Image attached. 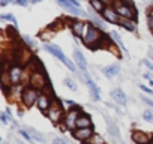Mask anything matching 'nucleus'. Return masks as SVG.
Returning <instances> with one entry per match:
<instances>
[{
    "label": "nucleus",
    "mask_w": 153,
    "mask_h": 144,
    "mask_svg": "<svg viewBox=\"0 0 153 144\" xmlns=\"http://www.w3.org/2000/svg\"><path fill=\"white\" fill-rule=\"evenodd\" d=\"M81 41H83V44H84L87 48H90V50H98V48L102 47V44H105V42L108 41V38L104 35V32H102L99 27H96V26H93V24H89V26H87V30H86V33H84V38H83Z\"/></svg>",
    "instance_id": "obj_1"
},
{
    "label": "nucleus",
    "mask_w": 153,
    "mask_h": 144,
    "mask_svg": "<svg viewBox=\"0 0 153 144\" xmlns=\"http://www.w3.org/2000/svg\"><path fill=\"white\" fill-rule=\"evenodd\" d=\"M116 9V12L120 15V18H125V20H134L137 21V17H138V12L135 9L134 5H131L126 0H113L111 3Z\"/></svg>",
    "instance_id": "obj_2"
},
{
    "label": "nucleus",
    "mask_w": 153,
    "mask_h": 144,
    "mask_svg": "<svg viewBox=\"0 0 153 144\" xmlns=\"http://www.w3.org/2000/svg\"><path fill=\"white\" fill-rule=\"evenodd\" d=\"M39 95L41 92L32 86H24L21 89V98H20V102L26 107V108H32L33 105L38 104V99H39Z\"/></svg>",
    "instance_id": "obj_3"
},
{
    "label": "nucleus",
    "mask_w": 153,
    "mask_h": 144,
    "mask_svg": "<svg viewBox=\"0 0 153 144\" xmlns=\"http://www.w3.org/2000/svg\"><path fill=\"white\" fill-rule=\"evenodd\" d=\"M44 48H45L48 53H51L54 57H57V59H59V60H60V62H62V63H63V65H65V66H66L69 71H72V72H75V71H76V65H75L74 62H71V60H69V59L65 56V53H63V51H62V50H60L57 45L50 44V42H45Z\"/></svg>",
    "instance_id": "obj_4"
},
{
    "label": "nucleus",
    "mask_w": 153,
    "mask_h": 144,
    "mask_svg": "<svg viewBox=\"0 0 153 144\" xmlns=\"http://www.w3.org/2000/svg\"><path fill=\"white\" fill-rule=\"evenodd\" d=\"M80 114H81L80 107H74V108L68 110V111L65 113L63 120H62L63 128H65L66 131H75V129H76V120H78Z\"/></svg>",
    "instance_id": "obj_5"
},
{
    "label": "nucleus",
    "mask_w": 153,
    "mask_h": 144,
    "mask_svg": "<svg viewBox=\"0 0 153 144\" xmlns=\"http://www.w3.org/2000/svg\"><path fill=\"white\" fill-rule=\"evenodd\" d=\"M45 116L48 117V120H51V123L59 125V123H62V120L65 117V110H63V107L59 101H53V104H51V107H50V110L47 111Z\"/></svg>",
    "instance_id": "obj_6"
},
{
    "label": "nucleus",
    "mask_w": 153,
    "mask_h": 144,
    "mask_svg": "<svg viewBox=\"0 0 153 144\" xmlns=\"http://www.w3.org/2000/svg\"><path fill=\"white\" fill-rule=\"evenodd\" d=\"M29 86L38 89L39 92L41 90H45L47 87V78H45V74L44 71H38V69H33L30 72V78H29Z\"/></svg>",
    "instance_id": "obj_7"
},
{
    "label": "nucleus",
    "mask_w": 153,
    "mask_h": 144,
    "mask_svg": "<svg viewBox=\"0 0 153 144\" xmlns=\"http://www.w3.org/2000/svg\"><path fill=\"white\" fill-rule=\"evenodd\" d=\"M101 17L108 23V24H116V26H119L120 24V15L116 12V9H114V6L113 5H108V6H105V9L101 12Z\"/></svg>",
    "instance_id": "obj_8"
},
{
    "label": "nucleus",
    "mask_w": 153,
    "mask_h": 144,
    "mask_svg": "<svg viewBox=\"0 0 153 144\" xmlns=\"http://www.w3.org/2000/svg\"><path fill=\"white\" fill-rule=\"evenodd\" d=\"M87 26H89V23L81 21V20H72V23L69 24L72 33H74L76 38H80V39L84 38V33H86V30H87Z\"/></svg>",
    "instance_id": "obj_9"
},
{
    "label": "nucleus",
    "mask_w": 153,
    "mask_h": 144,
    "mask_svg": "<svg viewBox=\"0 0 153 144\" xmlns=\"http://www.w3.org/2000/svg\"><path fill=\"white\" fill-rule=\"evenodd\" d=\"M93 134H95L93 132V128H76L75 131H72V137L75 140L81 141V143H87L92 138Z\"/></svg>",
    "instance_id": "obj_10"
},
{
    "label": "nucleus",
    "mask_w": 153,
    "mask_h": 144,
    "mask_svg": "<svg viewBox=\"0 0 153 144\" xmlns=\"http://www.w3.org/2000/svg\"><path fill=\"white\" fill-rule=\"evenodd\" d=\"M131 138H132V141L135 144H150L152 140H153V137L150 134H147L144 131H138V129L137 131H132Z\"/></svg>",
    "instance_id": "obj_11"
},
{
    "label": "nucleus",
    "mask_w": 153,
    "mask_h": 144,
    "mask_svg": "<svg viewBox=\"0 0 153 144\" xmlns=\"http://www.w3.org/2000/svg\"><path fill=\"white\" fill-rule=\"evenodd\" d=\"M51 104H53V99H51V96H50V95H47V93H42V92H41V95H39V99H38V104H36L38 110H39L41 113L47 114V111L50 110Z\"/></svg>",
    "instance_id": "obj_12"
},
{
    "label": "nucleus",
    "mask_w": 153,
    "mask_h": 144,
    "mask_svg": "<svg viewBox=\"0 0 153 144\" xmlns=\"http://www.w3.org/2000/svg\"><path fill=\"white\" fill-rule=\"evenodd\" d=\"M84 78H86V83H87V87L90 90V95H92V99L93 101H101V95H99V87L96 86V83L90 78V75L87 74V72H84Z\"/></svg>",
    "instance_id": "obj_13"
},
{
    "label": "nucleus",
    "mask_w": 153,
    "mask_h": 144,
    "mask_svg": "<svg viewBox=\"0 0 153 144\" xmlns=\"http://www.w3.org/2000/svg\"><path fill=\"white\" fill-rule=\"evenodd\" d=\"M119 72H120V65H119V63H113V65H108V66L102 68V74H104V77H107V78H114V77H117Z\"/></svg>",
    "instance_id": "obj_14"
},
{
    "label": "nucleus",
    "mask_w": 153,
    "mask_h": 144,
    "mask_svg": "<svg viewBox=\"0 0 153 144\" xmlns=\"http://www.w3.org/2000/svg\"><path fill=\"white\" fill-rule=\"evenodd\" d=\"M56 2L59 3V5H62L66 11H69L72 15H83L84 12L81 11V8H78V6H74L69 0H56Z\"/></svg>",
    "instance_id": "obj_15"
},
{
    "label": "nucleus",
    "mask_w": 153,
    "mask_h": 144,
    "mask_svg": "<svg viewBox=\"0 0 153 144\" xmlns=\"http://www.w3.org/2000/svg\"><path fill=\"white\" fill-rule=\"evenodd\" d=\"M74 60H75V65L78 66L81 71L87 72V62L84 59V54L80 50H74Z\"/></svg>",
    "instance_id": "obj_16"
},
{
    "label": "nucleus",
    "mask_w": 153,
    "mask_h": 144,
    "mask_svg": "<svg viewBox=\"0 0 153 144\" xmlns=\"http://www.w3.org/2000/svg\"><path fill=\"white\" fill-rule=\"evenodd\" d=\"M89 18H90V21H92V24H93V26L99 27L101 30H105V23H107V21H105L102 17H99V15H98L93 9L89 12Z\"/></svg>",
    "instance_id": "obj_17"
},
{
    "label": "nucleus",
    "mask_w": 153,
    "mask_h": 144,
    "mask_svg": "<svg viewBox=\"0 0 153 144\" xmlns=\"http://www.w3.org/2000/svg\"><path fill=\"white\" fill-rule=\"evenodd\" d=\"M76 128H93V123H92V119L89 114L86 113H81L78 120H76Z\"/></svg>",
    "instance_id": "obj_18"
},
{
    "label": "nucleus",
    "mask_w": 153,
    "mask_h": 144,
    "mask_svg": "<svg viewBox=\"0 0 153 144\" xmlns=\"http://www.w3.org/2000/svg\"><path fill=\"white\" fill-rule=\"evenodd\" d=\"M111 98L120 105H126V102H128V98H126V95L122 89H114L111 92Z\"/></svg>",
    "instance_id": "obj_19"
},
{
    "label": "nucleus",
    "mask_w": 153,
    "mask_h": 144,
    "mask_svg": "<svg viewBox=\"0 0 153 144\" xmlns=\"http://www.w3.org/2000/svg\"><path fill=\"white\" fill-rule=\"evenodd\" d=\"M119 26L123 27V29L128 30V32H132V33L137 32V21H134V20H125V18H122Z\"/></svg>",
    "instance_id": "obj_20"
},
{
    "label": "nucleus",
    "mask_w": 153,
    "mask_h": 144,
    "mask_svg": "<svg viewBox=\"0 0 153 144\" xmlns=\"http://www.w3.org/2000/svg\"><path fill=\"white\" fill-rule=\"evenodd\" d=\"M89 3H90V8L95 11V12H102L104 9H105V6H108V5H105L102 0H89Z\"/></svg>",
    "instance_id": "obj_21"
},
{
    "label": "nucleus",
    "mask_w": 153,
    "mask_h": 144,
    "mask_svg": "<svg viewBox=\"0 0 153 144\" xmlns=\"http://www.w3.org/2000/svg\"><path fill=\"white\" fill-rule=\"evenodd\" d=\"M27 131H29L32 140H36V141H39V143H45V137H44L41 132H38V131H35V129H32V128H29Z\"/></svg>",
    "instance_id": "obj_22"
},
{
    "label": "nucleus",
    "mask_w": 153,
    "mask_h": 144,
    "mask_svg": "<svg viewBox=\"0 0 153 144\" xmlns=\"http://www.w3.org/2000/svg\"><path fill=\"white\" fill-rule=\"evenodd\" d=\"M86 144H105V140H104V137L101 135V134H93L92 135V138L86 143Z\"/></svg>",
    "instance_id": "obj_23"
},
{
    "label": "nucleus",
    "mask_w": 153,
    "mask_h": 144,
    "mask_svg": "<svg viewBox=\"0 0 153 144\" xmlns=\"http://www.w3.org/2000/svg\"><path fill=\"white\" fill-rule=\"evenodd\" d=\"M110 35H111V38H113V39L116 41V44H117V47H120V50L126 53V47H125V44H123V41H122V38H120V35H119L117 32H111Z\"/></svg>",
    "instance_id": "obj_24"
},
{
    "label": "nucleus",
    "mask_w": 153,
    "mask_h": 144,
    "mask_svg": "<svg viewBox=\"0 0 153 144\" xmlns=\"http://www.w3.org/2000/svg\"><path fill=\"white\" fill-rule=\"evenodd\" d=\"M63 84H65L69 90H72V92H76V89H78V86L75 84V81H74L72 78H65V80H63Z\"/></svg>",
    "instance_id": "obj_25"
},
{
    "label": "nucleus",
    "mask_w": 153,
    "mask_h": 144,
    "mask_svg": "<svg viewBox=\"0 0 153 144\" xmlns=\"http://www.w3.org/2000/svg\"><path fill=\"white\" fill-rule=\"evenodd\" d=\"M0 18H2L3 21H9V23H11V24H12V26L17 29V26H18V24H17V18H15L12 14H3Z\"/></svg>",
    "instance_id": "obj_26"
},
{
    "label": "nucleus",
    "mask_w": 153,
    "mask_h": 144,
    "mask_svg": "<svg viewBox=\"0 0 153 144\" xmlns=\"http://www.w3.org/2000/svg\"><path fill=\"white\" fill-rule=\"evenodd\" d=\"M21 39H23V42H24V44H27V45H29V48H32V50H33V48H36V42H35V41H33V39L29 36V35L21 36Z\"/></svg>",
    "instance_id": "obj_27"
},
{
    "label": "nucleus",
    "mask_w": 153,
    "mask_h": 144,
    "mask_svg": "<svg viewBox=\"0 0 153 144\" xmlns=\"http://www.w3.org/2000/svg\"><path fill=\"white\" fill-rule=\"evenodd\" d=\"M143 119H144L146 122H149V123H153V111H152V110H146V111L143 113Z\"/></svg>",
    "instance_id": "obj_28"
},
{
    "label": "nucleus",
    "mask_w": 153,
    "mask_h": 144,
    "mask_svg": "<svg viewBox=\"0 0 153 144\" xmlns=\"http://www.w3.org/2000/svg\"><path fill=\"white\" fill-rule=\"evenodd\" d=\"M14 3H15V5H18V6L26 8V6H29V5H30V0H14Z\"/></svg>",
    "instance_id": "obj_29"
},
{
    "label": "nucleus",
    "mask_w": 153,
    "mask_h": 144,
    "mask_svg": "<svg viewBox=\"0 0 153 144\" xmlns=\"http://www.w3.org/2000/svg\"><path fill=\"white\" fill-rule=\"evenodd\" d=\"M0 120H2L3 125H9V114L8 113H2L0 114Z\"/></svg>",
    "instance_id": "obj_30"
},
{
    "label": "nucleus",
    "mask_w": 153,
    "mask_h": 144,
    "mask_svg": "<svg viewBox=\"0 0 153 144\" xmlns=\"http://www.w3.org/2000/svg\"><path fill=\"white\" fill-rule=\"evenodd\" d=\"M20 135L23 137V138H26V140H32V137H30V134H29V131L27 129H20Z\"/></svg>",
    "instance_id": "obj_31"
},
{
    "label": "nucleus",
    "mask_w": 153,
    "mask_h": 144,
    "mask_svg": "<svg viewBox=\"0 0 153 144\" xmlns=\"http://www.w3.org/2000/svg\"><path fill=\"white\" fill-rule=\"evenodd\" d=\"M147 26H149L150 32L153 33V14H150V15L147 17Z\"/></svg>",
    "instance_id": "obj_32"
},
{
    "label": "nucleus",
    "mask_w": 153,
    "mask_h": 144,
    "mask_svg": "<svg viewBox=\"0 0 153 144\" xmlns=\"http://www.w3.org/2000/svg\"><path fill=\"white\" fill-rule=\"evenodd\" d=\"M39 36H41V39H42V41H47V39H50V38H51V32H48V30H47V32H42Z\"/></svg>",
    "instance_id": "obj_33"
},
{
    "label": "nucleus",
    "mask_w": 153,
    "mask_h": 144,
    "mask_svg": "<svg viewBox=\"0 0 153 144\" xmlns=\"http://www.w3.org/2000/svg\"><path fill=\"white\" fill-rule=\"evenodd\" d=\"M140 89H141L144 93H149V95H152V93H153V90H152V89H149V87H146L144 84H140Z\"/></svg>",
    "instance_id": "obj_34"
},
{
    "label": "nucleus",
    "mask_w": 153,
    "mask_h": 144,
    "mask_svg": "<svg viewBox=\"0 0 153 144\" xmlns=\"http://www.w3.org/2000/svg\"><path fill=\"white\" fill-rule=\"evenodd\" d=\"M9 3H14V0H0V6H6Z\"/></svg>",
    "instance_id": "obj_35"
},
{
    "label": "nucleus",
    "mask_w": 153,
    "mask_h": 144,
    "mask_svg": "<svg viewBox=\"0 0 153 144\" xmlns=\"http://www.w3.org/2000/svg\"><path fill=\"white\" fill-rule=\"evenodd\" d=\"M54 144H68L65 140H62V138H54V141H53Z\"/></svg>",
    "instance_id": "obj_36"
},
{
    "label": "nucleus",
    "mask_w": 153,
    "mask_h": 144,
    "mask_svg": "<svg viewBox=\"0 0 153 144\" xmlns=\"http://www.w3.org/2000/svg\"><path fill=\"white\" fill-rule=\"evenodd\" d=\"M143 101L147 104V105H150V107H153V101L152 99H149V98H146V96H143Z\"/></svg>",
    "instance_id": "obj_37"
},
{
    "label": "nucleus",
    "mask_w": 153,
    "mask_h": 144,
    "mask_svg": "<svg viewBox=\"0 0 153 144\" xmlns=\"http://www.w3.org/2000/svg\"><path fill=\"white\" fill-rule=\"evenodd\" d=\"M143 63H144V65H146V66H147V68H149V69H153V65H152V63H150V62H149V60H144V62H143Z\"/></svg>",
    "instance_id": "obj_38"
},
{
    "label": "nucleus",
    "mask_w": 153,
    "mask_h": 144,
    "mask_svg": "<svg viewBox=\"0 0 153 144\" xmlns=\"http://www.w3.org/2000/svg\"><path fill=\"white\" fill-rule=\"evenodd\" d=\"M69 2H71L74 6H78V8H80V2H78V0H69Z\"/></svg>",
    "instance_id": "obj_39"
},
{
    "label": "nucleus",
    "mask_w": 153,
    "mask_h": 144,
    "mask_svg": "<svg viewBox=\"0 0 153 144\" xmlns=\"http://www.w3.org/2000/svg\"><path fill=\"white\" fill-rule=\"evenodd\" d=\"M66 105H68V107H76L74 101H66Z\"/></svg>",
    "instance_id": "obj_40"
},
{
    "label": "nucleus",
    "mask_w": 153,
    "mask_h": 144,
    "mask_svg": "<svg viewBox=\"0 0 153 144\" xmlns=\"http://www.w3.org/2000/svg\"><path fill=\"white\" fill-rule=\"evenodd\" d=\"M41 2H42V0H30V3H33V5L35 3H41Z\"/></svg>",
    "instance_id": "obj_41"
},
{
    "label": "nucleus",
    "mask_w": 153,
    "mask_h": 144,
    "mask_svg": "<svg viewBox=\"0 0 153 144\" xmlns=\"http://www.w3.org/2000/svg\"><path fill=\"white\" fill-rule=\"evenodd\" d=\"M144 78H146V80H152V78H150V75H149V74H144Z\"/></svg>",
    "instance_id": "obj_42"
},
{
    "label": "nucleus",
    "mask_w": 153,
    "mask_h": 144,
    "mask_svg": "<svg viewBox=\"0 0 153 144\" xmlns=\"http://www.w3.org/2000/svg\"><path fill=\"white\" fill-rule=\"evenodd\" d=\"M15 144H24V143H21V141H15Z\"/></svg>",
    "instance_id": "obj_43"
},
{
    "label": "nucleus",
    "mask_w": 153,
    "mask_h": 144,
    "mask_svg": "<svg viewBox=\"0 0 153 144\" xmlns=\"http://www.w3.org/2000/svg\"><path fill=\"white\" fill-rule=\"evenodd\" d=\"M152 60H153V57H152Z\"/></svg>",
    "instance_id": "obj_44"
}]
</instances>
